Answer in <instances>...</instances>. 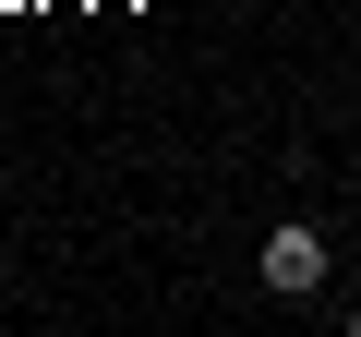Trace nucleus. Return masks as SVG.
<instances>
[{
	"mask_svg": "<svg viewBox=\"0 0 361 337\" xmlns=\"http://www.w3.org/2000/svg\"><path fill=\"white\" fill-rule=\"evenodd\" d=\"M253 265H265V289H289V301H301V289H325V241H313L301 217H289V229H265V253H253Z\"/></svg>",
	"mask_w": 361,
	"mask_h": 337,
	"instance_id": "nucleus-1",
	"label": "nucleus"
}]
</instances>
